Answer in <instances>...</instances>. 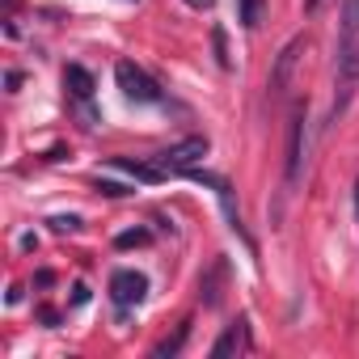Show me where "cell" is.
I'll return each mask as SVG.
<instances>
[{"mask_svg":"<svg viewBox=\"0 0 359 359\" xmlns=\"http://www.w3.org/2000/svg\"><path fill=\"white\" fill-rule=\"evenodd\" d=\"M237 5H241V26H258V13H262V5H258V0H237Z\"/></svg>","mask_w":359,"mask_h":359,"instance_id":"9a60e30c","label":"cell"},{"mask_svg":"<svg viewBox=\"0 0 359 359\" xmlns=\"http://www.w3.org/2000/svg\"><path fill=\"white\" fill-rule=\"evenodd\" d=\"M338 39H359V0H342V26Z\"/></svg>","mask_w":359,"mask_h":359,"instance_id":"7c38bea8","label":"cell"},{"mask_svg":"<svg viewBox=\"0 0 359 359\" xmlns=\"http://www.w3.org/2000/svg\"><path fill=\"white\" fill-rule=\"evenodd\" d=\"M304 152H309V114L304 106L296 102L292 106V118H287V156H283V182L296 187L300 173H304Z\"/></svg>","mask_w":359,"mask_h":359,"instance_id":"7a4b0ae2","label":"cell"},{"mask_svg":"<svg viewBox=\"0 0 359 359\" xmlns=\"http://www.w3.org/2000/svg\"><path fill=\"white\" fill-rule=\"evenodd\" d=\"M224 258L220 262H212V271L203 275V283H199V300H203V309H216L220 304V283H224Z\"/></svg>","mask_w":359,"mask_h":359,"instance_id":"9c48e42d","label":"cell"},{"mask_svg":"<svg viewBox=\"0 0 359 359\" xmlns=\"http://www.w3.org/2000/svg\"><path fill=\"white\" fill-rule=\"evenodd\" d=\"M187 338H191V321H182V325H177L169 338H161L156 346H152V359H173L177 351H182L187 346Z\"/></svg>","mask_w":359,"mask_h":359,"instance_id":"8fae6325","label":"cell"},{"mask_svg":"<svg viewBox=\"0 0 359 359\" xmlns=\"http://www.w3.org/2000/svg\"><path fill=\"white\" fill-rule=\"evenodd\" d=\"M359 93V39H338V60H334V106L330 123H338Z\"/></svg>","mask_w":359,"mask_h":359,"instance_id":"6da1fadb","label":"cell"},{"mask_svg":"<svg viewBox=\"0 0 359 359\" xmlns=\"http://www.w3.org/2000/svg\"><path fill=\"white\" fill-rule=\"evenodd\" d=\"M97 191H102V195H110V199H123V195H131V187H118V182H102V177H97Z\"/></svg>","mask_w":359,"mask_h":359,"instance_id":"e0dca14e","label":"cell"},{"mask_svg":"<svg viewBox=\"0 0 359 359\" xmlns=\"http://www.w3.org/2000/svg\"><path fill=\"white\" fill-rule=\"evenodd\" d=\"M110 165H114V169H123V173H131L135 182H161V177H165V169L144 165V161H131V156H110Z\"/></svg>","mask_w":359,"mask_h":359,"instance_id":"30bf717a","label":"cell"},{"mask_svg":"<svg viewBox=\"0 0 359 359\" xmlns=\"http://www.w3.org/2000/svg\"><path fill=\"white\" fill-rule=\"evenodd\" d=\"M64 89H68L76 102H89V97H93V89H97V81H93V72H89V68L68 64V68H64Z\"/></svg>","mask_w":359,"mask_h":359,"instance_id":"ba28073f","label":"cell"},{"mask_svg":"<svg viewBox=\"0 0 359 359\" xmlns=\"http://www.w3.org/2000/svg\"><path fill=\"white\" fill-rule=\"evenodd\" d=\"M114 81H118V89H123L127 102H140V106L161 102V85H156L140 64H131V60H118V64H114Z\"/></svg>","mask_w":359,"mask_h":359,"instance_id":"3957f363","label":"cell"},{"mask_svg":"<svg viewBox=\"0 0 359 359\" xmlns=\"http://www.w3.org/2000/svg\"><path fill=\"white\" fill-rule=\"evenodd\" d=\"M148 241H152L148 229H127V233L114 237V250H135V245H148Z\"/></svg>","mask_w":359,"mask_h":359,"instance_id":"4fadbf2b","label":"cell"},{"mask_svg":"<svg viewBox=\"0 0 359 359\" xmlns=\"http://www.w3.org/2000/svg\"><path fill=\"white\" fill-rule=\"evenodd\" d=\"M5 85H9V93H13V89L22 85V72H5Z\"/></svg>","mask_w":359,"mask_h":359,"instance_id":"7402d4cb","label":"cell"},{"mask_svg":"<svg viewBox=\"0 0 359 359\" xmlns=\"http://www.w3.org/2000/svg\"><path fill=\"white\" fill-rule=\"evenodd\" d=\"M85 300H89V287H85V283H76V287H72V304H85Z\"/></svg>","mask_w":359,"mask_h":359,"instance_id":"d6986e66","label":"cell"},{"mask_svg":"<svg viewBox=\"0 0 359 359\" xmlns=\"http://www.w3.org/2000/svg\"><path fill=\"white\" fill-rule=\"evenodd\" d=\"M144 296H148V279L140 271H114L110 275V300L118 309H135Z\"/></svg>","mask_w":359,"mask_h":359,"instance_id":"8992f818","label":"cell"},{"mask_svg":"<svg viewBox=\"0 0 359 359\" xmlns=\"http://www.w3.org/2000/svg\"><path fill=\"white\" fill-rule=\"evenodd\" d=\"M39 321H43V325H60V313H55L51 304H39Z\"/></svg>","mask_w":359,"mask_h":359,"instance_id":"ac0fdd59","label":"cell"},{"mask_svg":"<svg viewBox=\"0 0 359 359\" xmlns=\"http://www.w3.org/2000/svg\"><path fill=\"white\" fill-rule=\"evenodd\" d=\"M304 9H309V13H313V9H317V0H304Z\"/></svg>","mask_w":359,"mask_h":359,"instance_id":"603a6c76","label":"cell"},{"mask_svg":"<svg viewBox=\"0 0 359 359\" xmlns=\"http://www.w3.org/2000/svg\"><path fill=\"white\" fill-rule=\"evenodd\" d=\"M304 51H309V39H304V34H296V39H287V43H283V51L275 55L271 81H266V93H271V97H283V93H287V85H292L296 64H300V55H304Z\"/></svg>","mask_w":359,"mask_h":359,"instance_id":"5b68a950","label":"cell"},{"mask_svg":"<svg viewBox=\"0 0 359 359\" xmlns=\"http://www.w3.org/2000/svg\"><path fill=\"white\" fill-rule=\"evenodd\" d=\"M182 5H191V9H216V0H182Z\"/></svg>","mask_w":359,"mask_h":359,"instance_id":"44dd1931","label":"cell"},{"mask_svg":"<svg viewBox=\"0 0 359 359\" xmlns=\"http://www.w3.org/2000/svg\"><path fill=\"white\" fill-rule=\"evenodd\" d=\"M241 351H250V325H245V317H237V321L224 325V334L212 342V359H233Z\"/></svg>","mask_w":359,"mask_h":359,"instance_id":"52a82bcc","label":"cell"},{"mask_svg":"<svg viewBox=\"0 0 359 359\" xmlns=\"http://www.w3.org/2000/svg\"><path fill=\"white\" fill-rule=\"evenodd\" d=\"M47 224H51L55 233H76V229H81V220H76V216H51Z\"/></svg>","mask_w":359,"mask_h":359,"instance_id":"2e32d148","label":"cell"},{"mask_svg":"<svg viewBox=\"0 0 359 359\" xmlns=\"http://www.w3.org/2000/svg\"><path fill=\"white\" fill-rule=\"evenodd\" d=\"M212 47H216V64H220V68H233V55H229V39H224V30H220V26H212Z\"/></svg>","mask_w":359,"mask_h":359,"instance_id":"5bb4252c","label":"cell"},{"mask_svg":"<svg viewBox=\"0 0 359 359\" xmlns=\"http://www.w3.org/2000/svg\"><path fill=\"white\" fill-rule=\"evenodd\" d=\"M355 208H359V182H355Z\"/></svg>","mask_w":359,"mask_h":359,"instance_id":"cb8c5ba5","label":"cell"},{"mask_svg":"<svg viewBox=\"0 0 359 359\" xmlns=\"http://www.w3.org/2000/svg\"><path fill=\"white\" fill-rule=\"evenodd\" d=\"M208 152H212V140H208V135H187L182 144L156 152V169H165V173H187V169H195Z\"/></svg>","mask_w":359,"mask_h":359,"instance_id":"277c9868","label":"cell"},{"mask_svg":"<svg viewBox=\"0 0 359 359\" xmlns=\"http://www.w3.org/2000/svg\"><path fill=\"white\" fill-rule=\"evenodd\" d=\"M34 283H39V287H51V283H55V275H51V271H39V275H34Z\"/></svg>","mask_w":359,"mask_h":359,"instance_id":"ffe728a7","label":"cell"}]
</instances>
